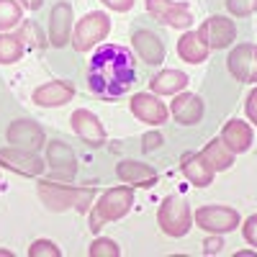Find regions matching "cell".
I'll return each mask as SVG.
<instances>
[{
    "mask_svg": "<svg viewBox=\"0 0 257 257\" xmlns=\"http://www.w3.org/2000/svg\"><path fill=\"white\" fill-rule=\"evenodd\" d=\"M208 44L203 41V36L198 34V31H185L183 36H180V41H178V54H180V59H185V62H190V64H198V62H206V57H208Z\"/></svg>",
    "mask_w": 257,
    "mask_h": 257,
    "instance_id": "44dd1931",
    "label": "cell"
},
{
    "mask_svg": "<svg viewBox=\"0 0 257 257\" xmlns=\"http://www.w3.org/2000/svg\"><path fill=\"white\" fill-rule=\"evenodd\" d=\"M185 85H188V75L185 72H180V70H165V72L152 77L149 88H152L157 95H175V93H180L185 88Z\"/></svg>",
    "mask_w": 257,
    "mask_h": 257,
    "instance_id": "603a6c76",
    "label": "cell"
},
{
    "mask_svg": "<svg viewBox=\"0 0 257 257\" xmlns=\"http://www.w3.org/2000/svg\"><path fill=\"white\" fill-rule=\"evenodd\" d=\"M116 175L121 183L126 185H139V188H152L157 185V170L149 167L144 162H118L116 167Z\"/></svg>",
    "mask_w": 257,
    "mask_h": 257,
    "instance_id": "2e32d148",
    "label": "cell"
},
{
    "mask_svg": "<svg viewBox=\"0 0 257 257\" xmlns=\"http://www.w3.org/2000/svg\"><path fill=\"white\" fill-rule=\"evenodd\" d=\"M242 234H244V242H247V244L257 247V213H252V216L244 221V226H242Z\"/></svg>",
    "mask_w": 257,
    "mask_h": 257,
    "instance_id": "f546056e",
    "label": "cell"
},
{
    "mask_svg": "<svg viewBox=\"0 0 257 257\" xmlns=\"http://www.w3.org/2000/svg\"><path fill=\"white\" fill-rule=\"evenodd\" d=\"M203 157H206V162L216 170H229L231 165H234V152L224 144V139L219 137V139H211L206 147H203V152H201Z\"/></svg>",
    "mask_w": 257,
    "mask_h": 257,
    "instance_id": "cb8c5ba5",
    "label": "cell"
},
{
    "mask_svg": "<svg viewBox=\"0 0 257 257\" xmlns=\"http://www.w3.org/2000/svg\"><path fill=\"white\" fill-rule=\"evenodd\" d=\"M24 18V8L16 0H0V31H8L21 24Z\"/></svg>",
    "mask_w": 257,
    "mask_h": 257,
    "instance_id": "484cf974",
    "label": "cell"
},
{
    "mask_svg": "<svg viewBox=\"0 0 257 257\" xmlns=\"http://www.w3.org/2000/svg\"><path fill=\"white\" fill-rule=\"evenodd\" d=\"M29 254H31V257H59L62 252H59V247H57L54 242L39 239V242H34V244L29 247Z\"/></svg>",
    "mask_w": 257,
    "mask_h": 257,
    "instance_id": "f1b7e54d",
    "label": "cell"
},
{
    "mask_svg": "<svg viewBox=\"0 0 257 257\" xmlns=\"http://www.w3.org/2000/svg\"><path fill=\"white\" fill-rule=\"evenodd\" d=\"M8 142L16 149H26V152H36V149L44 147V128L39 123L29 121V118H21L13 121L8 128Z\"/></svg>",
    "mask_w": 257,
    "mask_h": 257,
    "instance_id": "30bf717a",
    "label": "cell"
},
{
    "mask_svg": "<svg viewBox=\"0 0 257 257\" xmlns=\"http://www.w3.org/2000/svg\"><path fill=\"white\" fill-rule=\"evenodd\" d=\"M229 72L239 82H257V44H239L226 57Z\"/></svg>",
    "mask_w": 257,
    "mask_h": 257,
    "instance_id": "52a82bcc",
    "label": "cell"
},
{
    "mask_svg": "<svg viewBox=\"0 0 257 257\" xmlns=\"http://www.w3.org/2000/svg\"><path fill=\"white\" fill-rule=\"evenodd\" d=\"M0 162H3L6 167H11L13 173L29 175V178L39 175L41 170H44V160H39L34 152H26V149H16V147L3 149V152H0Z\"/></svg>",
    "mask_w": 257,
    "mask_h": 257,
    "instance_id": "5bb4252c",
    "label": "cell"
},
{
    "mask_svg": "<svg viewBox=\"0 0 257 257\" xmlns=\"http://www.w3.org/2000/svg\"><path fill=\"white\" fill-rule=\"evenodd\" d=\"M198 34L203 36L208 49H224L234 41V36H237V26H234V21L226 18V16H211L208 21H203Z\"/></svg>",
    "mask_w": 257,
    "mask_h": 257,
    "instance_id": "ba28073f",
    "label": "cell"
},
{
    "mask_svg": "<svg viewBox=\"0 0 257 257\" xmlns=\"http://www.w3.org/2000/svg\"><path fill=\"white\" fill-rule=\"evenodd\" d=\"M70 34H72V6L70 3H57L52 8V16H49V41H52V47H57V49L67 47Z\"/></svg>",
    "mask_w": 257,
    "mask_h": 257,
    "instance_id": "4fadbf2b",
    "label": "cell"
},
{
    "mask_svg": "<svg viewBox=\"0 0 257 257\" xmlns=\"http://www.w3.org/2000/svg\"><path fill=\"white\" fill-rule=\"evenodd\" d=\"M108 31H111V18L105 13L93 11L88 16H82L75 26V49L77 52L93 49L95 44H100V41L108 36Z\"/></svg>",
    "mask_w": 257,
    "mask_h": 257,
    "instance_id": "5b68a950",
    "label": "cell"
},
{
    "mask_svg": "<svg viewBox=\"0 0 257 257\" xmlns=\"http://www.w3.org/2000/svg\"><path fill=\"white\" fill-rule=\"evenodd\" d=\"M203 247H206L208 254H211V252H219V249H221V239H206Z\"/></svg>",
    "mask_w": 257,
    "mask_h": 257,
    "instance_id": "836d02e7",
    "label": "cell"
},
{
    "mask_svg": "<svg viewBox=\"0 0 257 257\" xmlns=\"http://www.w3.org/2000/svg\"><path fill=\"white\" fill-rule=\"evenodd\" d=\"M244 113L252 123H257V88H252V93L247 95V103H244Z\"/></svg>",
    "mask_w": 257,
    "mask_h": 257,
    "instance_id": "4dcf8cb0",
    "label": "cell"
},
{
    "mask_svg": "<svg viewBox=\"0 0 257 257\" xmlns=\"http://www.w3.org/2000/svg\"><path fill=\"white\" fill-rule=\"evenodd\" d=\"M47 160H49V167L54 178H62V180H72L75 175V155L67 144L62 142H52L49 149H47Z\"/></svg>",
    "mask_w": 257,
    "mask_h": 257,
    "instance_id": "e0dca14e",
    "label": "cell"
},
{
    "mask_svg": "<svg viewBox=\"0 0 257 257\" xmlns=\"http://www.w3.org/2000/svg\"><path fill=\"white\" fill-rule=\"evenodd\" d=\"M160 142H162V137H160V134H147V137H144V149L149 152V149L160 147Z\"/></svg>",
    "mask_w": 257,
    "mask_h": 257,
    "instance_id": "d6a6232c",
    "label": "cell"
},
{
    "mask_svg": "<svg viewBox=\"0 0 257 257\" xmlns=\"http://www.w3.org/2000/svg\"><path fill=\"white\" fill-rule=\"evenodd\" d=\"M103 6H108L111 11H118V13H126V11H132L134 6V0H100Z\"/></svg>",
    "mask_w": 257,
    "mask_h": 257,
    "instance_id": "1f68e13d",
    "label": "cell"
},
{
    "mask_svg": "<svg viewBox=\"0 0 257 257\" xmlns=\"http://www.w3.org/2000/svg\"><path fill=\"white\" fill-rule=\"evenodd\" d=\"M72 128H75V134L82 139V142H88L90 147H100L105 142V128L103 123L98 121L95 113L90 111H85V108H77L72 113Z\"/></svg>",
    "mask_w": 257,
    "mask_h": 257,
    "instance_id": "9a60e30c",
    "label": "cell"
},
{
    "mask_svg": "<svg viewBox=\"0 0 257 257\" xmlns=\"http://www.w3.org/2000/svg\"><path fill=\"white\" fill-rule=\"evenodd\" d=\"M196 224L211 234H226L239 226V213L229 206H201L193 213Z\"/></svg>",
    "mask_w": 257,
    "mask_h": 257,
    "instance_id": "8992f818",
    "label": "cell"
},
{
    "mask_svg": "<svg viewBox=\"0 0 257 257\" xmlns=\"http://www.w3.org/2000/svg\"><path fill=\"white\" fill-rule=\"evenodd\" d=\"M132 113H134L139 121L149 123V126H160V123H165L167 116H170L167 105H165L157 95H149V93H137V95L132 98Z\"/></svg>",
    "mask_w": 257,
    "mask_h": 257,
    "instance_id": "8fae6325",
    "label": "cell"
},
{
    "mask_svg": "<svg viewBox=\"0 0 257 257\" xmlns=\"http://www.w3.org/2000/svg\"><path fill=\"white\" fill-rule=\"evenodd\" d=\"M147 11L173 29H188L193 21L190 8L185 3H173V0H147Z\"/></svg>",
    "mask_w": 257,
    "mask_h": 257,
    "instance_id": "9c48e42d",
    "label": "cell"
},
{
    "mask_svg": "<svg viewBox=\"0 0 257 257\" xmlns=\"http://www.w3.org/2000/svg\"><path fill=\"white\" fill-rule=\"evenodd\" d=\"M226 11L237 18L249 16V13L257 11V0H226Z\"/></svg>",
    "mask_w": 257,
    "mask_h": 257,
    "instance_id": "83f0119b",
    "label": "cell"
},
{
    "mask_svg": "<svg viewBox=\"0 0 257 257\" xmlns=\"http://www.w3.org/2000/svg\"><path fill=\"white\" fill-rule=\"evenodd\" d=\"M21 6H26L29 11H36L41 6V0H21Z\"/></svg>",
    "mask_w": 257,
    "mask_h": 257,
    "instance_id": "e575fe53",
    "label": "cell"
},
{
    "mask_svg": "<svg viewBox=\"0 0 257 257\" xmlns=\"http://www.w3.org/2000/svg\"><path fill=\"white\" fill-rule=\"evenodd\" d=\"M132 44H134L137 54L142 57V62H147V64H160L165 59V47L152 31H137L132 36Z\"/></svg>",
    "mask_w": 257,
    "mask_h": 257,
    "instance_id": "ffe728a7",
    "label": "cell"
},
{
    "mask_svg": "<svg viewBox=\"0 0 257 257\" xmlns=\"http://www.w3.org/2000/svg\"><path fill=\"white\" fill-rule=\"evenodd\" d=\"M93 188H82V190H75V188H64V185H57V183H39V196L44 198V203L52 208V211H62V208H70L75 206L77 211H88L90 206V198H93Z\"/></svg>",
    "mask_w": 257,
    "mask_h": 257,
    "instance_id": "3957f363",
    "label": "cell"
},
{
    "mask_svg": "<svg viewBox=\"0 0 257 257\" xmlns=\"http://www.w3.org/2000/svg\"><path fill=\"white\" fill-rule=\"evenodd\" d=\"M183 175H185L193 185L203 188V185H211L213 175H216V170L206 162L203 155H190V157L183 160Z\"/></svg>",
    "mask_w": 257,
    "mask_h": 257,
    "instance_id": "7402d4cb",
    "label": "cell"
},
{
    "mask_svg": "<svg viewBox=\"0 0 257 257\" xmlns=\"http://www.w3.org/2000/svg\"><path fill=\"white\" fill-rule=\"evenodd\" d=\"M134 203V190L132 185H116L108 193H103L100 201L93 206L90 211V231H98L100 226H105L108 221L123 219Z\"/></svg>",
    "mask_w": 257,
    "mask_h": 257,
    "instance_id": "7a4b0ae2",
    "label": "cell"
},
{
    "mask_svg": "<svg viewBox=\"0 0 257 257\" xmlns=\"http://www.w3.org/2000/svg\"><path fill=\"white\" fill-rule=\"evenodd\" d=\"M157 221L165 234L170 237H183L190 229V206L183 196H167L157 211Z\"/></svg>",
    "mask_w": 257,
    "mask_h": 257,
    "instance_id": "277c9868",
    "label": "cell"
},
{
    "mask_svg": "<svg viewBox=\"0 0 257 257\" xmlns=\"http://www.w3.org/2000/svg\"><path fill=\"white\" fill-rule=\"evenodd\" d=\"M137 62L134 54L121 44H103L88 62V88L103 100L126 95L134 88Z\"/></svg>",
    "mask_w": 257,
    "mask_h": 257,
    "instance_id": "6da1fadb",
    "label": "cell"
},
{
    "mask_svg": "<svg viewBox=\"0 0 257 257\" xmlns=\"http://www.w3.org/2000/svg\"><path fill=\"white\" fill-rule=\"evenodd\" d=\"M221 139H224V144L231 149L234 155L247 152V149L252 147V126L239 121V118H231L221 128Z\"/></svg>",
    "mask_w": 257,
    "mask_h": 257,
    "instance_id": "d6986e66",
    "label": "cell"
},
{
    "mask_svg": "<svg viewBox=\"0 0 257 257\" xmlns=\"http://www.w3.org/2000/svg\"><path fill=\"white\" fill-rule=\"evenodd\" d=\"M75 95V88L72 82H64V80H52V82H44L34 90V103L41 105V108H57V105H64L70 103Z\"/></svg>",
    "mask_w": 257,
    "mask_h": 257,
    "instance_id": "7c38bea8",
    "label": "cell"
},
{
    "mask_svg": "<svg viewBox=\"0 0 257 257\" xmlns=\"http://www.w3.org/2000/svg\"><path fill=\"white\" fill-rule=\"evenodd\" d=\"M24 57V41L13 34H0V64H13Z\"/></svg>",
    "mask_w": 257,
    "mask_h": 257,
    "instance_id": "d4e9b609",
    "label": "cell"
},
{
    "mask_svg": "<svg viewBox=\"0 0 257 257\" xmlns=\"http://www.w3.org/2000/svg\"><path fill=\"white\" fill-rule=\"evenodd\" d=\"M170 111H173L178 123L193 126V123H198L201 116H203V103H201L198 95H193V93H180V95H175L173 103H170Z\"/></svg>",
    "mask_w": 257,
    "mask_h": 257,
    "instance_id": "ac0fdd59",
    "label": "cell"
},
{
    "mask_svg": "<svg viewBox=\"0 0 257 257\" xmlns=\"http://www.w3.org/2000/svg\"><path fill=\"white\" fill-rule=\"evenodd\" d=\"M88 254H90V257H118L121 249H118V244L111 242V239H95V242L90 244Z\"/></svg>",
    "mask_w": 257,
    "mask_h": 257,
    "instance_id": "4316f807",
    "label": "cell"
}]
</instances>
